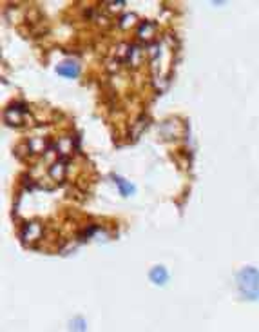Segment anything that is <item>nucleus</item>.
<instances>
[{
    "mask_svg": "<svg viewBox=\"0 0 259 332\" xmlns=\"http://www.w3.org/2000/svg\"><path fill=\"white\" fill-rule=\"evenodd\" d=\"M114 182L118 184L120 191H122V194H124V196H129L130 192H134V187L130 185V184H127V182H125L124 178H120V176H114Z\"/></svg>",
    "mask_w": 259,
    "mask_h": 332,
    "instance_id": "nucleus-4",
    "label": "nucleus"
},
{
    "mask_svg": "<svg viewBox=\"0 0 259 332\" xmlns=\"http://www.w3.org/2000/svg\"><path fill=\"white\" fill-rule=\"evenodd\" d=\"M69 331L71 332H85V321L82 318H74L69 325Z\"/></svg>",
    "mask_w": 259,
    "mask_h": 332,
    "instance_id": "nucleus-5",
    "label": "nucleus"
},
{
    "mask_svg": "<svg viewBox=\"0 0 259 332\" xmlns=\"http://www.w3.org/2000/svg\"><path fill=\"white\" fill-rule=\"evenodd\" d=\"M57 73L64 74V76H67V78H74V76H78L80 68L74 62H65V64H60V66H58Z\"/></svg>",
    "mask_w": 259,
    "mask_h": 332,
    "instance_id": "nucleus-3",
    "label": "nucleus"
},
{
    "mask_svg": "<svg viewBox=\"0 0 259 332\" xmlns=\"http://www.w3.org/2000/svg\"><path fill=\"white\" fill-rule=\"evenodd\" d=\"M237 289L243 299L256 301L259 298V270L254 267H245L237 274Z\"/></svg>",
    "mask_w": 259,
    "mask_h": 332,
    "instance_id": "nucleus-1",
    "label": "nucleus"
},
{
    "mask_svg": "<svg viewBox=\"0 0 259 332\" xmlns=\"http://www.w3.org/2000/svg\"><path fill=\"white\" fill-rule=\"evenodd\" d=\"M149 278H151V282L156 283V285H165L167 280H169V272H167L165 267L158 265V267H154V269L149 272Z\"/></svg>",
    "mask_w": 259,
    "mask_h": 332,
    "instance_id": "nucleus-2",
    "label": "nucleus"
}]
</instances>
